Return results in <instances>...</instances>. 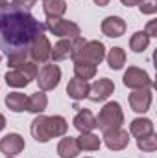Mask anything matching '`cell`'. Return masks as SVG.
Returning <instances> with one entry per match:
<instances>
[{
	"label": "cell",
	"instance_id": "obj_1",
	"mask_svg": "<svg viewBox=\"0 0 157 158\" xmlns=\"http://www.w3.org/2000/svg\"><path fill=\"white\" fill-rule=\"evenodd\" d=\"M44 30V24L30 15V11L0 0V50L6 53L9 68L28 61L30 44Z\"/></svg>",
	"mask_w": 157,
	"mask_h": 158
},
{
	"label": "cell",
	"instance_id": "obj_2",
	"mask_svg": "<svg viewBox=\"0 0 157 158\" xmlns=\"http://www.w3.org/2000/svg\"><path fill=\"white\" fill-rule=\"evenodd\" d=\"M69 131V123L63 116H44L37 114L30 125V132L37 143H46L52 138L65 136Z\"/></svg>",
	"mask_w": 157,
	"mask_h": 158
},
{
	"label": "cell",
	"instance_id": "obj_3",
	"mask_svg": "<svg viewBox=\"0 0 157 158\" xmlns=\"http://www.w3.org/2000/svg\"><path fill=\"white\" fill-rule=\"evenodd\" d=\"M122 123H124V112H122L120 103L109 101L100 109L98 118H96V127L102 132L111 131V129H118V127H122Z\"/></svg>",
	"mask_w": 157,
	"mask_h": 158
},
{
	"label": "cell",
	"instance_id": "obj_4",
	"mask_svg": "<svg viewBox=\"0 0 157 158\" xmlns=\"http://www.w3.org/2000/svg\"><path fill=\"white\" fill-rule=\"evenodd\" d=\"M44 28L52 35L61 37V39H74V37L81 35V30H79L78 24L72 22V20H67L63 17H59V19H48L46 24H44Z\"/></svg>",
	"mask_w": 157,
	"mask_h": 158
},
{
	"label": "cell",
	"instance_id": "obj_5",
	"mask_svg": "<svg viewBox=\"0 0 157 158\" xmlns=\"http://www.w3.org/2000/svg\"><path fill=\"white\" fill-rule=\"evenodd\" d=\"M72 59H79V61H85V63H91V64L98 66L105 59V46L100 40H87L83 44V48Z\"/></svg>",
	"mask_w": 157,
	"mask_h": 158
},
{
	"label": "cell",
	"instance_id": "obj_6",
	"mask_svg": "<svg viewBox=\"0 0 157 158\" xmlns=\"http://www.w3.org/2000/svg\"><path fill=\"white\" fill-rule=\"evenodd\" d=\"M122 83L131 90H141V88H152L154 86V81L150 79L148 72L142 70V68H137V66H129L124 72Z\"/></svg>",
	"mask_w": 157,
	"mask_h": 158
},
{
	"label": "cell",
	"instance_id": "obj_7",
	"mask_svg": "<svg viewBox=\"0 0 157 158\" xmlns=\"http://www.w3.org/2000/svg\"><path fill=\"white\" fill-rule=\"evenodd\" d=\"M37 85H39V90L43 92H48V90H54L57 88L59 81H61V68L57 64H43V68L37 74Z\"/></svg>",
	"mask_w": 157,
	"mask_h": 158
},
{
	"label": "cell",
	"instance_id": "obj_8",
	"mask_svg": "<svg viewBox=\"0 0 157 158\" xmlns=\"http://www.w3.org/2000/svg\"><path fill=\"white\" fill-rule=\"evenodd\" d=\"M50 52H52L50 40H48V37H46L44 33H41V35H37V37L34 39V42L30 44L28 57H30V61H34V63L44 64V63L50 59Z\"/></svg>",
	"mask_w": 157,
	"mask_h": 158
},
{
	"label": "cell",
	"instance_id": "obj_9",
	"mask_svg": "<svg viewBox=\"0 0 157 158\" xmlns=\"http://www.w3.org/2000/svg\"><path fill=\"white\" fill-rule=\"evenodd\" d=\"M113 92H115V83L107 77H102V79H96V81L91 85L87 98H89L91 101H94V103H102V101H105Z\"/></svg>",
	"mask_w": 157,
	"mask_h": 158
},
{
	"label": "cell",
	"instance_id": "obj_10",
	"mask_svg": "<svg viewBox=\"0 0 157 158\" xmlns=\"http://www.w3.org/2000/svg\"><path fill=\"white\" fill-rule=\"evenodd\" d=\"M152 99H154L152 88H141V90H133V92L129 94V98H128L131 110H133V112H139V114H144L146 110H150Z\"/></svg>",
	"mask_w": 157,
	"mask_h": 158
},
{
	"label": "cell",
	"instance_id": "obj_11",
	"mask_svg": "<svg viewBox=\"0 0 157 158\" xmlns=\"http://www.w3.org/2000/svg\"><path fill=\"white\" fill-rule=\"evenodd\" d=\"M104 143L109 151H122L129 145V132L124 131L122 127L105 131L104 132Z\"/></svg>",
	"mask_w": 157,
	"mask_h": 158
},
{
	"label": "cell",
	"instance_id": "obj_12",
	"mask_svg": "<svg viewBox=\"0 0 157 158\" xmlns=\"http://www.w3.org/2000/svg\"><path fill=\"white\" fill-rule=\"evenodd\" d=\"M24 147H26L24 138L17 132H9L0 140V153L6 156H17L24 151Z\"/></svg>",
	"mask_w": 157,
	"mask_h": 158
},
{
	"label": "cell",
	"instance_id": "obj_13",
	"mask_svg": "<svg viewBox=\"0 0 157 158\" xmlns=\"http://www.w3.org/2000/svg\"><path fill=\"white\" fill-rule=\"evenodd\" d=\"M102 33L105 37H111V39H118L126 33V20L120 19V17H105L102 20Z\"/></svg>",
	"mask_w": 157,
	"mask_h": 158
},
{
	"label": "cell",
	"instance_id": "obj_14",
	"mask_svg": "<svg viewBox=\"0 0 157 158\" xmlns=\"http://www.w3.org/2000/svg\"><path fill=\"white\" fill-rule=\"evenodd\" d=\"M72 125L79 132H92L96 129V118H94V114L89 109H81V110H78V114L74 116Z\"/></svg>",
	"mask_w": 157,
	"mask_h": 158
},
{
	"label": "cell",
	"instance_id": "obj_15",
	"mask_svg": "<svg viewBox=\"0 0 157 158\" xmlns=\"http://www.w3.org/2000/svg\"><path fill=\"white\" fill-rule=\"evenodd\" d=\"M89 88H91V85H89L87 81L74 77V79H70L69 85H67V94H69L70 99L81 101V99H85V98L89 96Z\"/></svg>",
	"mask_w": 157,
	"mask_h": 158
},
{
	"label": "cell",
	"instance_id": "obj_16",
	"mask_svg": "<svg viewBox=\"0 0 157 158\" xmlns=\"http://www.w3.org/2000/svg\"><path fill=\"white\" fill-rule=\"evenodd\" d=\"M79 145H78V140L74 136H63L61 142L57 143V155L59 158H76L79 155Z\"/></svg>",
	"mask_w": 157,
	"mask_h": 158
},
{
	"label": "cell",
	"instance_id": "obj_17",
	"mask_svg": "<svg viewBox=\"0 0 157 158\" xmlns=\"http://www.w3.org/2000/svg\"><path fill=\"white\" fill-rule=\"evenodd\" d=\"M48 107V98L43 90H37L35 94H32L28 98V105H26V110L32 112V114H43Z\"/></svg>",
	"mask_w": 157,
	"mask_h": 158
},
{
	"label": "cell",
	"instance_id": "obj_18",
	"mask_svg": "<svg viewBox=\"0 0 157 158\" xmlns=\"http://www.w3.org/2000/svg\"><path fill=\"white\" fill-rule=\"evenodd\" d=\"M154 132V121L148 118H135L129 123V134H133L135 138L146 136Z\"/></svg>",
	"mask_w": 157,
	"mask_h": 158
},
{
	"label": "cell",
	"instance_id": "obj_19",
	"mask_svg": "<svg viewBox=\"0 0 157 158\" xmlns=\"http://www.w3.org/2000/svg\"><path fill=\"white\" fill-rule=\"evenodd\" d=\"M50 57H52V61H65V59L72 57V42H70V39H61L59 42H56L52 46Z\"/></svg>",
	"mask_w": 157,
	"mask_h": 158
},
{
	"label": "cell",
	"instance_id": "obj_20",
	"mask_svg": "<svg viewBox=\"0 0 157 158\" xmlns=\"http://www.w3.org/2000/svg\"><path fill=\"white\" fill-rule=\"evenodd\" d=\"M43 11H44L46 19H59L67 11V2L65 0H44Z\"/></svg>",
	"mask_w": 157,
	"mask_h": 158
},
{
	"label": "cell",
	"instance_id": "obj_21",
	"mask_svg": "<svg viewBox=\"0 0 157 158\" xmlns=\"http://www.w3.org/2000/svg\"><path fill=\"white\" fill-rule=\"evenodd\" d=\"M28 105V96H24L22 92H9L6 96V107L11 112H24Z\"/></svg>",
	"mask_w": 157,
	"mask_h": 158
},
{
	"label": "cell",
	"instance_id": "obj_22",
	"mask_svg": "<svg viewBox=\"0 0 157 158\" xmlns=\"http://www.w3.org/2000/svg\"><path fill=\"white\" fill-rule=\"evenodd\" d=\"M76 140H78L79 149H83V151H98L102 145V140L94 132H81Z\"/></svg>",
	"mask_w": 157,
	"mask_h": 158
},
{
	"label": "cell",
	"instance_id": "obj_23",
	"mask_svg": "<svg viewBox=\"0 0 157 158\" xmlns=\"http://www.w3.org/2000/svg\"><path fill=\"white\" fill-rule=\"evenodd\" d=\"M6 83H7V86H11V88H24V86H28L32 81L26 77L20 70H17V68H11V70H7L6 72Z\"/></svg>",
	"mask_w": 157,
	"mask_h": 158
},
{
	"label": "cell",
	"instance_id": "obj_24",
	"mask_svg": "<svg viewBox=\"0 0 157 158\" xmlns=\"http://www.w3.org/2000/svg\"><path fill=\"white\" fill-rule=\"evenodd\" d=\"M74 76L78 79H83V81H89L96 76V66L91 64V63H85V61H79V59H74Z\"/></svg>",
	"mask_w": 157,
	"mask_h": 158
},
{
	"label": "cell",
	"instance_id": "obj_25",
	"mask_svg": "<svg viewBox=\"0 0 157 158\" xmlns=\"http://www.w3.org/2000/svg\"><path fill=\"white\" fill-rule=\"evenodd\" d=\"M105 59H107V64H109L111 70H122L124 64H126V52L122 48H118V46L111 48L109 53L105 55Z\"/></svg>",
	"mask_w": 157,
	"mask_h": 158
},
{
	"label": "cell",
	"instance_id": "obj_26",
	"mask_svg": "<svg viewBox=\"0 0 157 158\" xmlns=\"http://www.w3.org/2000/svg\"><path fill=\"white\" fill-rule=\"evenodd\" d=\"M150 44V37L146 31H135L129 39V48L135 52V53H142Z\"/></svg>",
	"mask_w": 157,
	"mask_h": 158
},
{
	"label": "cell",
	"instance_id": "obj_27",
	"mask_svg": "<svg viewBox=\"0 0 157 158\" xmlns=\"http://www.w3.org/2000/svg\"><path fill=\"white\" fill-rule=\"evenodd\" d=\"M137 147L144 153H154L157 149V134L152 132V134H146V136H141L137 138Z\"/></svg>",
	"mask_w": 157,
	"mask_h": 158
},
{
	"label": "cell",
	"instance_id": "obj_28",
	"mask_svg": "<svg viewBox=\"0 0 157 158\" xmlns=\"http://www.w3.org/2000/svg\"><path fill=\"white\" fill-rule=\"evenodd\" d=\"M139 9L142 15H154V13H157V0H141Z\"/></svg>",
	"mask_w": 157,
	"mask_h": 158
},
{
	"label": "cell",
	"instance_id": "obj_29",
	"mask_svg": "<svg viewBox=\"0 0 157 158\" xmlns=\"http://www.w3.org/2000/svg\"><path fill=\"white\" fill-rule=\"evenodd\" d=\"M11 4H13V6H17V7H20V9L30 11V9L35 6V0H11Z\"/></svg>",
	"mask_w": 157,
	"mask_h": 158
},
{
	"label": "cell",
	"instance_id": "obj_30",
	"mask_svg": "<svg viewBox=\"0 0 157 158\" xmlns=\"http://www.w3.org/2000/svg\"><path fill=\"white\" fill-rule=\"evenodd\" d=\"M144 31L148 33V37H157V20H150Z\"/></svg>",
	"mask_w": 157,
	"mask_h": 158
},
{
	"label": "cell",
	"instance_id": "obj_31",
	"mask_svg": "<svg viewBox=\"0 0 157 158\" xmlns=\"http://www.w3.org/2000/svg\"><path fill=\"white\" fill-rule=\"evenodd\" d=\"M124 6H128V7H131V6H139V2L141 0H120Z\"/></svg>",
	"mask_w": 157,
	"mask_h": 158
},
{
	"label": "cell",
	"instance_id": "obj_32",
	"mask_svg": "<svg viewBox=\"0 0 157 158\" xmlns=\"http://www.w3.org/2000/svg\"><path fill=\"white\" fill-rule=\"evenodd\" d=\"M96 6H100V7H105L107 4H109V0H92Z\"/></svg>",
	"mask_w": 157,
	"mask_h": 158
},
{
	"label": "cell",
	"instance_id": "obj_33",
	"mask_svg": "<svg viewBox=\"0 0 157 158\" xmlns=\"http://www.w3.org/2000/svg\"><path fill=\"white\" fill-rule=\"evenodd\" d=\"M6 129V118H4V114L0 112V131H4Z\"/></svg>",
	"mask_w": 157,
	"mask_h": 158
},
{
	"label": "cell",
	"instance_id": "obj_34",
	"mask_svg": "<svg viewBox=\"0 0 157 158\" xmlns=\"http://www.w3.org/2000/svg\"><path fill=\"white\" fill-rule=\"evenodd\" d=\"M6 158H15V156H6Z\"/></svg>",
	"mask_w": 157,
	"mask_h": 158
},
{
	"label": "cell",
	"instance_id": "obj_35",
	"mask_svg": "<svg viewBox=\"0 0 157 158\" xmlns=\"http://www.w3.org/2000/svg\"><path fill=\"white\" fill-rule=\"evenodd\" d=\"M0 63H2V55H0Z\"/></svg>",
	"mask_w": 157,
	"mask_h": 158
}]
</instances>
